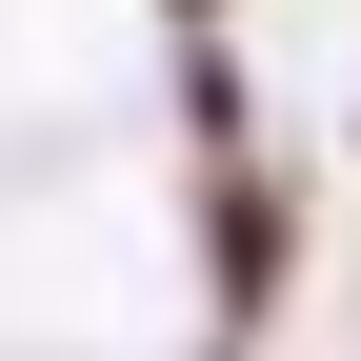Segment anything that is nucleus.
<instances>
[{
	"mask_svg": "<svg viewBox=\"0 0 361 361\" xmlns=\"http://www.w3.org/2000/svg\"><path fill=\"white\" fill-rule=\"evenodd\" d=\"M161 20H180V40H221V0H161Z\"/></svg>",
	"mask_w": 361,
	"mask_h": 361,
	"instance_id": "1",
	"label": "nucleus"
}]
</instances>
